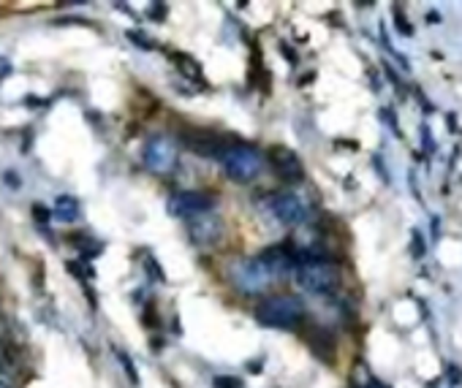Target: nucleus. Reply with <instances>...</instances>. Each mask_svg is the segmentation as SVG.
I'll return each instance as SVG.
<instances>
[{"instance_id":"1","label":"nucleus","mask_w":462,"mask_h":388,"mask_svg":"<svg viewBox=\"0 0 462 388\" xmlns=\"http://www.w3.org/2000/svg\"><path fill=\"white\" fill-rule=\"evenodd\" d=\"M256 321L266 329H297L305 321V307L297 297H266L256 307Z\"/></svg>"},{"instance_id":"2","label":"nucleus","mask_w":462,"mask_h":388,"mask_svg":"<svg viewBox=\"0 0 462 388\" xmlns=\"http://www.w3.org/2000/svg\"><path fill=\"white\" fill-rule=\"evenodd\" d=\"M218 160L223 166V174L240 185L253 182L264 171V155L250 144H231L218 155Z\"/></svg>"},{"instance_id":"3","label":"nucleus","mask_w":462,"mask_h":388,"mask_svg":"<svg viewBox=\"0 0 462 388\" xmlns=\"http://www.w3.org/2000/svg\"><path fill=\"white\" fill-rule=\"evenodd\" d=\"M294 272H297V282L308 290V294L329 297L340 285L337 266L324 258H300V266Z\"/></svg>"},{"instance_id":"4","label":"nucleus","mask_w":462,"mask_h":388,"mask_svg":"<svg viewBox=\"0 0 462 388\" xmlns=\"http://www.w3.org/2000/svg\"><path fill=\"white\" fill-rule=\"evenodd\" d=\"M229 280L234 282V288L240 290V294L261 297L264 290L275 282V274L258 258H240V261L231 263Z\"/></svg>"},{"instance_id":"5","label":"nucleus","mask_w":462,"mask_h":388,"mask_svg":"<svg viewBox=\"0 0 462 388\" xmlns=\"http://www.w3.org/2000/svg\"><path fill=\"white\" fill-rule=\"evenodd\" d=\"M266 212L283 226H300L308 220V204L297 196V193L292 190H281V193H272V196H266Z\"/></svg>"},{"instance_id":"6","label":"nucleus","mask_w":462,"mask_h":388,"mask_svg":"<svg viewBox=\"0 0 462 388\" xmlns=\"http://www.w3.org/2000/svg\"><path fill=\"white\" fill-rule=\"evenodd\" d=\"M215 207V196L207 190H179L174 193V196L166 202V210L169 215L174 218H185V220H191L196 215H205V212H213Z\"/></svg>"},{"instance_id":"7","label":"nucleus","mask_w":462,"mask_h":388,"mask_svg":"<svg viewBox=\"0 0 462 388\" xmlns=\"http://www.w3.org/2000/svg\"><path fill=\"white\" fill-rule=\"evenodd\" d=\"M142 163L153 174H169V171H174V166H177V142H171L169 136H153L144 144Z\"/></svg>"},{"instance_id":"8","label":"nucleus","mask_w":462,"mask_h":388,"mask_svg":"<svg viewBox=\"0 0 462 388\" xmlns=\"http://www.w3.org/2000/svg\"><path fill=\"white\" fill-rule=\"evenodd\" d=\"M179 142L199 155H213V158H218L226 147H231L226 142V136H221L218 131H207V128H185L179 134Z\"/></svg>"},{"instance_id":"9","label":"nucleus","mask_w":462,"mask_h":388,"mask_svg":"<svg viewBox=\"0 0 462 388\" xmlns=\"http://www.w3.org/2000/svg\"><path fill=\"white\" fill-rule=\"evenodd\" d=\"M264 163H269L275 168V174L281 177V179H286V182H300L305 177L302 160L289 147H277V144L269 147L266 155H264Z\"/></svg>"},{"instance_id":"10","label":"nucleus","mask_w":462,"mask_h":388,"mask_svg":"<svg viewBox=\"0 0 462 388\" xmlns=\"http://www.w3.org/2000/svg\"><path fill=\"white\" fill-rule=\"evenodd\" d=\"M188 231H191L194 245L213 247L223 239V220L215 212H205V215H196L188 220Z\"/></svg>"},{"instance_id":"11","label":"nucleus","mask_w":462,"mask_h":388,"mask_svg":"<svg viewBox=\"0 0 462 388\" xmlns=\"http://www.w3.org/2000/svg\"><path fill=\"white\" fill-rule=\"evenodd\" d=\"M57 220H65V223H71V220H76L79 218V207H76V202L74 199H68V196H60L57 199Z\"/></svg>"},{"instance_id":"12","label":"nucleus","mask_w":462,"mask_h":388,"mask_svg":"<svg viewBox=\"0 0 462 388\" xmlns=\"http://www.w3.org/2000/svg\"><path fill=\"white\" fill-rule=\"evenodd\" d=\"M174 65H179L185 73L188 76H194V79H199V68H196V63H191V57H185V55H174Z\"/></svg>"},{"instance_id":"13","label":"nucleus","mask_w":462,"mask_h":388,"mask_svg":"<svg viewBox=\"0 0 462 388\" xmlns=\"http://www.w3.org/2000/svg\"><path fill=\"white\" fill-rule=\"evenodd\" d=\"M0 388H12L9 383H4V380H0Z\"/></svg>"}]
</instances>
